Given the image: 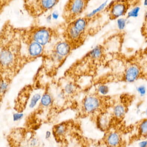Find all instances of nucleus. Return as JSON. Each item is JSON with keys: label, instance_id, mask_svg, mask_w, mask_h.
Segmentation results:
<instances>
[{"label": "nucleus", "instance_id": "f257e3e1", "mask_svg": "<svg viewBox=\"0 0 147 147\" xmlns=\"http://www.w3.org/2000/svg\"><path fill=\"white\" fill-rule=\"evenodd\" d=\"M90 19L80 17L66 24L62 32L63 40L67 43L71 49H76L82 45L87 38Z\"/></svg>", "mask_w": 147, "mask_h": 147}, {"label": "nucleus", "instance_id": "f03ea898", "mask_svg": "<svg viewBox=\"0 0 147 147\" xmlns=\"http://www.w3.org/2000/svg\"><path fill=\"white\" fill-rule=\"evenodd\" d=\"M20 30L22 41L36 42L43 46L59 36V32L56 29L38 25L20 28Z\"/></svg>", "mask_w": 147, "mask_h": 147}, {"label": "nucleus", "instance_id": "7ed1b4c3", "mask_svg": "<svg viewBox=\"0 0 147 147\" xmlns=\"http://www.w3.org/2000/svg\"><path fill=\"white\" fill-rule=\"evenodd\" d=\"M24 7L33 18H38L52 10L59 0H23Z\"/></svg>", "mask_w": 147, "mask_h": 147}, {"label": "nucleus", "instance_id": "20e7f679", "mask_svg": "<svg viewBox=\"0 0 147 147\" xmlns=\"http://www.w3.org/2000/svg\"><path fill=\"white\" fill-rule=\"evenodd\" d=\"M89 0H68L63 8L62 17L65 24L81 17Z\"/></svg>", "mask_w": 147, "mask_h": 147}, {"label": "nucleus", "instance_id": "39448f33", "mask_svg": "<svg viewBox=\"0 0 147 147\" xmlns=\"http://www.w3.org/2000/svg\"><path fill=\"white\" fill-rule=\"evenodd\" d=\"M129 5L126 1H115L109 10L110 18L113 20L117 19L125 16L129 11Z\"/></svg>", "mask_w": 147, "mask_h": 147}, {"label": "nucleus", "instance_id": "423d86ee", "mask_svg": "<svg viewBox=\"0 0 147 147\" xmlns=\"http://www.w3.org/2000/svg\"><path fill=\"white\" fill-rule=\"evenodd\" d=\"M139 66L132 64L128 67L123 74L124 80L126 82H132L139 79L142 75Z\"/></svg>", "mask_w": 147, "mask_h": 147}, {"label": "nucleus", "instance_id": "0eeeda50", "mask_svg": "<svg viewBox=\"0 0 147 147\" xmlns=\"http://www.w3.org/2000/svg\"><path fill=\"white\" fill-rule=\"evenodd\" d=\"M106 144L109 146H120L122 143V137L117 131L107 132L105 137Z\"/></svg>", "mask_w": 147, "mask_h": 147}, {"label": "nucleus", "instance_id": "6e6552de", "mask_svg": "<svg viewBox=\"0 0 147 147\" xmlns=\"http://www.w3.org/2000/svg\"><path fill=\"white\" fill-rule=\"evenodd\" d=\"M22 42L27 45L29 53L32 56H37L42 52L43 46L41 45L32 41H22Z\"/></svg>", "mask_w": 147, "mask_h": 147}, {"label": "nucleus", "instance_id": "1a4fd4ad", "mask_svg": "<svg viewBox=\"0 0 147 147\" xmlns=\"http://www.w3.org/2000/svg\"><path fill=\"white\" fill-rule=\"evenodd\" d=\"M100 105V101L98 98L89 97L86 99L84 103L85 109L88 112L94 111L97 110Z\"/></svg>", "mask_w": 147, "mask_h": 147}, {"label": "nucleus", "instance_id": "9d476101", "mask_svg": "<svg viewBox=\"0 0 147 147\" xmlns=\"http://www.w3.org/2000/svg\"><path fill=\"white\" fill-rule=\"evenodd\" d=\"M112 118L115 119H122L126 113V107L122 104H119L114 107L113 111Z\"/></svg>", "mask_w": 147, "mask_h": 147}, {"label": "nucleus", "instance_id": "9b49d317", "mask_svg": "<svg viewBox=\"0 0 147 147\" xmlns=\"http://www.w3.org/2000/svg\"><path fill=\"white\" fill-rule=\"evenodd\" d=\"M138 133L140 137L144 138L147 136V119L140 120L137 126Z\"/></svg>", "mask_w": 147, "mask_h": 147}, {"label": "nucleus", "instance_id": "f8f14e48", "mask_svg": "<svg viewBox=\"0 0 147 147\" xmlns=\"http://www.w3.org/2000/svg\"><path fill=\"white\" fill-rule=\"evenodd\" d=\"M104 52L103 46L100 45H97L89 52L88 55L92 59H98L103 56Z\"/></svg>", "mask_w": 147, "mask_h": 147}, {"label": "nucleus", "instance_id": "ddd939ff", "mask_svg": "<svg viewBox=\"0 0 147 147\" xmlns=\"http://www.w3.org/2000/svg\"><path fill=\"white\" fill-rule=\"evenodd\" d=\"M108 3H109L108 0H106L105 1L102 3L97 8L94 10L93 11H92L90 13L88 14L87 17L90 19L94 18L97 14L106 9Z\"/></svg>", "mask_w": 147, "mask_h": 147}, {"label": "nucleus", "instance_id": "4468645a", "mask_svg": "<svg viewBox=\"0 0 147 147\" xmlns=\"http://www.w3.org/2000/svg\"><path fill=\"white\" fill-rule=\"evenodd\" d=\"M141 7L138 6H136L129 10L126 13L127 18H136L139 16L141 11Z\"/></svg>", "mask_w": 147, "mask_h": 147}, {"label": "nucleus", "instance_id": "2eb2a0df", "mask_svg": "<svg viewBox=\"0 0 147 147\" xmlns=\"http://www.w3.org/2000/svg\"><path fill=\"white\" fill-rule=\"evenodd\" d=\"M127 20L125 18H120L117 19V25L118 29L119 31L124 30L127 25Z\"/></svg>", "mask_w": 147, "mask_h": 147}, {"label": "nucleus", "instance_id": "dca6fc26", "mask_svg": "<svg viewBox=\"0 0 147 147\" xmlns=\"http://www.w3.org/2000/svg\"><path fill=\"white\" fill-rule=\"evenodd\" d=\"M51 102V98L49 95L48 94H45L43 96L42 99V103L43 105L45 106L49 105Z\"/></svg>", "mask_w": 147, "mask_h": 147}, {"label": "nucleus", "instance_id": "f3484780", "mask_svg": "<svg viewBox=\"0 0 147 147\" xmlns=\"http://www.w3.org/2000/svg\"><path fill=\"white\" fill-rule=\"evenodd\" d=\"M41 98V96L39 94H36L33 96V98L32 99L31 101L30 105V107H34L36 104L37 101L39 100V99Z\"/></svg>", "mask_w": 147, "mask_h": 147}, {"label": "nucleus", "instance_id": "a211bd4d", "mask_svg": "<svg viewBox=\"0 0 147 147\" xmlns=\"http://www.w3.org/2000/svg\"><path fill=\"white\" fill-rule=\"evenodd\" d=\"M99 92L103 95L107 94L109 92V88L107 86L102 85L99 87Z\"/></svg>", "mask_w": 147, "mask_h": 147}, {"label": "nucleus", "instance_id": "6ab92c4d", "mask_svg": "<svg viewBox=\"0 0 147 147\" xmlns=\"http://www.w3.org/2000/svg\"><path fill=\"white\" fill-rule=\"evenodd\" d=\"M65 129V127L63 125H60L56 127V132L58 135H62L64 133Z\"/></svg>", "mask_w": 147, "mask_h": 147}, {"label": "nucleus", "instance_id": "aec40b11", "mask_svg": "<svg viewBox=\"0 0 147 147\" xmlns=\"http://www.w3.org/2000/svg\"><path fill=\"white\" fill-rule=\"evenodd\" d=\"M137 91L142 96H144L146 93V88L144 86H142L138 87L137 88Z\"/></svg>", "mask_w": 147, "mask_h": 147}, {"label": "nucleus", "instance_id": "412c9836", "mask_svg": "<svg viewBox=\"0 0 147 147\" xmlns=\"http://www.w3.org/2000/svg\"><path fill=\"white\" fill-rule=\"evenodd\" d=\"M23 114H18V113L14 114L13 115V119H14V120H18V119H21L23 117Z\"/></svg>", "mask_w": 147, "mask_h": 147}, {"label": "nucleus", "instance_id": "4be33fe9", "mask_svg": "<svg viewBox=\"0 0 147 147\" xmlns=\"http://www.w3.org/2000/svg\"><path fill=\"white\" fill-rule=\"evenodd\" d=\"M7 88V84L5 82H2L1 84V92L2 91H5V90Z\"/></svg>", "mask_w": 147, "mask_h": 147}, {"label": "nucleus", "instance_id": "5701e85b", "mask_svg": "<svg viewBox=\"0 0 147 147\" xmlns=\"http://www.w3.org/2000/svg\"><path fill=\"white\" fill-rule=\"evenodd\" d=\"M73 87L70 85H68L66 87V91L67 92L70 93L73 91Z\"/></svg>", "mask_w": 147, "mask_h": 147}, {"label": "nucleus", "instance_id": "b1692460", "mask_svg": "<svg viewBox=\"0 0 147 147\" xmlns=\"http://www.w3.org/2000/svg\"><path fill=\"white\" fill-rule=\"evenodd\" d=\"M139 146L141 147H146L147 146V141H143L139 143Z\"/></svg>", "mask_w": 147, "mask_h": 147}, {"label": "nucleus", "instance_id": "393cba45", "mask_svg": "<svg viewBox=\"0 0 147 147\" xmlns=\"http://www.w3.org/2000/svg\"><path fill=\"white\" fill-rule=\"evenodd\" d=\"M51 135V133L50 131H48L47 132H46V138H49V137Z\"/></svg>", "mask_w": 147, "mask_h": 147}, {"label": "nucleus", "instance_id": "a878e982", "mask_svg": "<svg viewBox=\"0 0 147 147\" xmlns=\"http://www.w3.org/2000/svg\"><path fill=\"white\" fill-rule=\"evenodd\" d=\"M143 5L144 7H147V0H144Z\"/></svg>", "mask_w": 147, "mask_h": 147}, {"label": "nucleus", "instance_id": "bb28decb", "mask_svg": "<svg viewBox=\"0 0 147 147\" xmlns=\"http://www.w3.org/2000/svg\"><path fill=\"white\" fill-rule=\"evenodd\" d=\"M145 18L146 20H147V11H146L145 13Z\"/></svg>", "mask_w": 147, "mask_h": 147}, {"label": "nucleus", "instance_id": "cd10ccee", "mask_svg": "<svg viewBox=\"0 0 147 147\" xmlns=\"http://www.w3.org/2000/svg\"><path fill=\"white\" fill-rule=\"evenodd\" d=\"M146 115H147V110H146Z\"/></svg>", "mask_w": 147, "mask_h": 147}]
</instances>
